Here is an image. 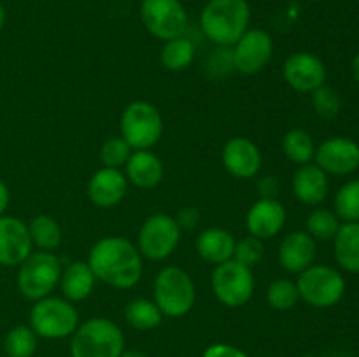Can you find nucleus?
<instances>
[{"label": "nucleus", "mask_w": 359, "mask_h": 357, "mask_svg": "<svg viewBox=\"0 0 359 357\" xmlns=\"http://www.w3.org/2000/svg\"><path fill=\"white\" fill-rule=\"evenodd\" d=\"M88 265L100 282L114 289H132L142 279L144 262L137 245L123 237H105L91 247Z\"/></svg>", "instance_id": "obj_1"}, {"label": "nucleus", "mask_w": 359, "mask_h": 357, "mask_svg": "<svg viewBox=\"0 0 359 357\" xmlns=\"http://www.w3.org/2000/svg\"><path fill=\"white\" fill-rule=\"evenodd\" d=\"M249 21L248 0H209L200 14L203 35L219 48H231L249 30Z\"/></svg>", "instance_id": "obj_2"}, {"label": "nucleus", "mask_w": 359, "mask_h": 357, "mask_svg": "<svg viewBox=\"0 0 359 357\" xmlns=\"http://www.w3.org/2000/svg\"><path fill=\"white\" fill-rule=\"evenodd\" d=\"M70 338V357H119L125 352L121 328L105 317L88 318Z\"/></svg>", "instance_id": "obj_3"}, {"label": "nucleus", "mask_w": 359, "mask_h": 357, "mask_svg": "<svg viewBox=\"0 0 359 357\" xmlns=\"http://www.w3.org/2000/svg\"><path fill=\"white\" fill-rule=\"evenodd\" d=\"M154 303L163 317H184L196 301V287L188 272L179 266H165L154 279Z\"/></svg>", "instance_id": "obj_4"}, {"label": "nucleus", "mask_w": 359, "mask_h": 357, "mask_svg": "<svg viewBox=\"0 0 359 357\" xmlns=\"http://www.w3.org/2000/svg\"><path fill=\"white\" fill-rule=\"evenodd\" d=\"M62 272V261L55 252L32 251V254L18 266V290L30 301L51 296L60 284Z\"/></svg>", "instance_id": "obj_5"}, {"label": "nucleus", "mask_w": 359, "mask_h": 357, "mask_svg": "<svg viewBox=\"0 0 359 357\" xmlns=\"http://www.w3.org/2000/svg\"><path fill=\"white\" fill-rule=\"evenodd\" d=\"M30 326L39 338L63 340L74 335L79 326V314L74 303L65 298L46 296L34 301L30 310Z\"/></svg>", "instance_id": "obj_6"}, {"label": "nucleus", "mask_w": 359, "mask_h": 357, "mask_svg": "<svg viewBox=\"0 0 359 357\" xmlns=\"http://www.w3.org/2000/svg\"><path fill=\"white\" fill-rule=\"evenodd\" d=\"M119 132L133 150L151 149L163 135L161 112L149 102H132L123 111L119 119Z\"/></svg>", "instance_id": "obj_7"}, {"label": "nucleus", "mask_w": 359, "mask_h": 357, "mask_svg": "<svg viewBox=\"0 0 359 357\" xmlns=\"http://www.w3.org/2000/svg\"><path fill=\"white\" fill-rule=\"evenodd\" d=\"M300 300L312 308H332L346 294V279L339 270L326 265H312L297 280Z\"/></svg>", "instance_id": "obj_8"}, {"label": "nucleus", "mask_w": 359, "mask_h": 357, "mask_svg": "<svg viewBox=\"0 0 359 357\" xmlns=\"http://www.w3.org/2000/svg\"><path fill=\"white\" fill-rule=\"evenodd\" d=\"M210 286L214 296L221 304L228 308H238L248 304L255 294V275L251 268L230 259L214 268Z\"/></svg>", "instance_id": "obj_9"}, {"label": "nucleus", "mask_w": 359, "mask_h": 357, "mask_svg": "<svg viewBox=\"0 0 359 357\" xmlns=\"http://www.w3.org/2000/svg\"><path fill=\"white\" fill-rule=\"evenodd\" d=\"M181 241V227L168 214H153L142 223L137 238L140 255L153 261L170 258Z\"/></svg>", "instance_id": "obj_10"}, {"label": "nucleus", "mask_w": 359, "mask_h": 357, "mask_svg": "<svg viewBox=\"0 0 359 357\" xmlns=\"http://www.w3.org/2000/svg\"><path fill=\"white\" fill-rule=\"evenodd\" d=\"M140 20L151 35L163 42L182 37L188 30V13L181 0H142Z\"/></svg>", "instance_id": "obj_11"}, {"label": "nucleus", "mask_w": 359, "mask_h": 357, "mask_svg": "<svg viewBox=\"0 0 359 357\" xmlns=\"http://www.w3.org/2000/svg\"><path fill=\"white\" fill-rule=\"evenodd\" d=\"M273 55V41L269 31L262 28H249L233 46V69L244 76L262 72Z\"/></svg>", "instance_id": "obj_12"}, {"label": "nucleus", "mask_w": 359, "mask_h": 357, "mask_svg": "<svg viewBox=\"0 0 359 357\" xmlns=\"http://www.w3.org/2000/svg\"><path fill=\"white\" fill-rule=\"evenodd\" d=\"M314 163L328 175H349L359 168V144L347 136H332L316 147Z\"/></svg>", "instance_id": "obj_13"}, {"label": "nucleus", "mask_w": 359, "mask_h": 357, "mask_svg": "<svg viewBox=\"0 0 359 357\" xmlns=\"http://www.w3.org/2000/svg\"><path fill=\"white\" fill-rule=\"evenodd\" d=\"M283 76L287 86L300 93H312L326 83V66L316 55L298 51L287 56L283 65Z\"/></svg>", "instance_id": "obj_14"}, {"label": "nucleus", "mask_w": 359, "mask_h": 357, "mask_svg": "<svg viewBox=\"0 0 359 357\" xmlns=\"http://www.w3.org/2000/svg\"><path fill=\"white\" fill-rule=\"evenodd\" d=\"M28 226L14 216L0 217V266H20L32 254Z\"/></svg>", "instance_id": "obj_15"}, {"label": "nucleus", "mask_w": 359, "mask_h": 357, "mask_svg": "<svg viewBox=\"0 0 359 357\" xmlns=\"http://www.w3.org/2000/svg\"><path fill=\"white\" fill-rule=\"evenodd\" d=\"M224 168L235 178H252L259 174L263 164L262 150L252 140L245 136H233L228 140L221 153Z\"/></svg>", "instance_id": "obj_16"}, {"label": "nucleus", "mask_w": 359, "mask_h": 357, "mask_svg": "<svg viewBox=\"0 0 359 357\" xmlns=\"http://www.w3.org/2000/svg\"><path fill=\"white\" fill-rule=\"evenodd\" d=\"M286 224V209L277 198H259L252 203L245 216L249 234L259 240H270L283 231Z\"/></svg>", "instance_id": "obj_17"}, {"label": "nucleus", "mask_w": 359, "mask_h": 357, "mask_svg": "<svg viewBox=\"0 0 359 357\" xmlns=\"http://www.w3.org/2000/svg\"><path fill=\"white\" fill-rule=\"evenodd\" d=\"M128 191V178L119 168H100L88 182V198L100 209H114Z\"/></svg>", "instance_id": "obj_18"}, {"label": "nucleus", "mask_w": 359, "mask_h": 357, "mask_svg": "<svg viewBox=\"0 0 359 357\" xmlns=\"http://www.w3.org/2000/svg\"><path fill=\"white\" fill-rule=\"evenodd\" d=\"M318 244L307 231L286 234L279 245V262L287 273H302L316 262Z\"/></svg>", "instance_id": "obj_19"}, {"label": "nucleus", "mask_w": 359, "mask_h": 357, "mask_svg": "<svg viewBox=\"0 0 359 357\" xmlns=\"http://www.w3.org/2000/svg\"><path fill=\"white\" fill-rule=\"evenodd\" d=\"M293 192L304 205H321L330 191V178L326 172L316 163L300 164L293 175Z\"/></svg>", "instance_id": "obj_20"}, {"label": "nucleus", "mask_w": 359, "mask_h": 357, "mask_svg": "<svg viewBox=\"0 0 359 357\" xmlns=\"http://www.w3.org/2000/svg\"><path fill=\"white\" fill-rule=\"evenodd\" d=\"M125 175L130 184L140 189H153L163 181L165 167L160 158L149 149L133 150L125 164Z\"/></svg>", "instance_id": "obj_21"}, {"label": "nucleus", "mask_w": 359, "mask_h": 357, "mask_svg": "<svg viewBox=\"0 0 359 357\" xmlns=\"http://www.w3.org/2000/svg\"><path fill=\"white\" fill-rule=\"evenodd\" d=\"M233 234L223 227H207L196 237V252L209 265H221L233 259L235 251Z\"/></svg>", "instance_id": "obj_22"}, {"label": "nucleus", "mask_w": 359, "mask_h": 357, "mask_svg": "<svg viewBox=\"0 0 359 357\" xmlns=\"http://www.w3.org/2000/svg\"><path fill=\"white\" fill-rule=\"evenodd\" d=\"M95 284H97V276L88 261H74L67 268H63L58 286L65 300H69L70 303H79L91 296Z\"/></svg>", "instance_id": "obj_23"}, {"label": "nucleus", "mask_w": 359, "mask_h": 357, "mask_svg": "<svg viewBox=\"0 0 359 357\" xmlns=\"http://www.w3.org/2000/svg\"><path fill=\"white\" fill-rule=\"evenodd\" d=\"M333 254L340 268L359 273V223H342L333 238Z\"/></svg>", "instance_id": "obj_24"}, {"label": "nucleus", "mask_w": 359, "mask_h": 357, "mask_svg": "<svg viewBox=\"0 0 359 357\" xmlns=\"http://www.w3.org/2000/svg\"><path fill=\"white\" fill-rule=\"evenodd\" d=\"M28 226V233H30V240L34 247L39 251L55 252V248L60 247L62 244V227H60L58 220L48 214H39L35 216Z\"/></svg>", "instance_id": "obj_25"}, {"label": "nucleus", "mask_w": 359, "mask_h": 357, "mask_svg": "<svg viewBox=\"0 0 359 357\" xmlns=\"http://www.w3.org/2000/svg\"><path fill=\"white\" fill-rule=\"evenodd\" d=\"M195 44L186 35L170 38V41H165L163 48H161L160 62L170 72H181L191 65L195 59Z\"/></svg>", "instance_id": "obj_26"}, {"label": "nucleus", "mask_w": 359, "mask_h": 357, "mask_svg": "<svg viewBox=\"0 0 359 357\" xmlns=\"http://www.w3.org/2000/svg\"><path fill=\"white\" fill-rule=\"evenodd\" d=\"M125 318L137 331H151L158 328L163 321V314L153 300L147 298H137L130 301L125 308Z\"/></svg>", "instance_id": "obj_27"}, {"label": "nucleus", "mask_w": 359, "mask_h": 357, "mask_svg": "<svg viewBox=\"0 0 359 357\" xmlns=\"http://www.w3.org/2000/svg\"><path fill=\"white\" fill-rule=\"evenodd\" d=\"M283 150L290 161L297 164H307L314 161L316 144L305 130L293 128L284 135Z\"/></svg>", "instance_id": "obj_28"}, {"label": "nucleus", "mask_w": 359, "mask_h": 357, "mask_svg": "<svg viewBox=\"0 0 359 357\" xmlns=\"http://www.w3.org/2000/svg\"><path fill=\"white\" fill-rule=\"evenodd\" d=\"M39 336L30 326H14L4 338V352L7 357H34L37 352Z\"/></svg>", "instance_id": "obj_29"}, {"label": "nucleus", "mask_w": 359, "mask_h": 357, "mask_svg": "<svg viewBox=\"0 0 359 357\" xmlns=\"http://www.w3.org/2000/svg\"><path fill=\"white\" fill-rule=\"evenodd\" d=\"M340 226H342V220L339 219V216L333 210L328 209H314L309 214L307 220H305V231L316 241L333 240Z\"/></svg>", "instance_id": "obj_30"}, {"label": "nucleus", "mask_w": 359, "mask_h": 357, "mask_svg": "<svg viewBox=\"0 0 359 357\" xmlns=\"http://www.w3.org/2000/svg\"><path fill=\"white\" fill-rule=\"evenodd\" d=\"M344 223H359V178L346 182L335 195V210Z\"/></svg>", "instance_id": "obj_31"}, {"label": "nucleus", "mask_w": 359, "mask_h": 357, "mask_svg": "<svg viewBox=\"0 0 359 357\" xmlns=\"http://www.w3.org/2000/svg\"><path fill=\"white\" fill-rule=\"evenodd\" d=\"M266 301L273 310L286 312L294 308L300 301L297 282L290 279H276L266 289Z\"/></svg>", "instance_id": "obj_32"}, {"label": "nucleus", "mask_w": 359, "mask_h": 357, "mask_svg": "<svg viewBox=\"0 0 359 357\" xmlns=\"http://www.w3.org/2000/svg\"><path fill=\"white\" fill-rule=\"evenodd\" d=\"M133 149L128 146L121 135L112 136V139L105 140L104 146L100 149V161L104 167L107 168H119L121 170L126 164V161L132 156Z\"/></svg>", "instance_id": "obj_33"}, {"label": "nucleus", "mask_w": 359, "mask_h": 357, "mask_svg": "<svg viewBox=\"0 0 359 357\" xmlns=\"http://www.w3.org/2000/svg\"><path fill=\"white\" fill-rule=\"evenodd\" d=\"M312 107L318 115L332 119L339 115L340 108H342V100H340V94L337 93V90L323 84L321 88L312 91Z\"/></svg>", "instance_id": "obj_34"}, {"label": "nucleus", "mask_w": 359, "mask_h": 357, "mask_svg": "<svg viewBox=\"0 0 359 357\" xmlns=\"http://www.w3.org/2000/svg\"><path fill=\"white\" fill-rule=\"evenodd\" d=\"M263 255H265V247H263V240H259V238L248 234L242 240L235 241L233 259L241 265L252 268L262 261Z\"/></svg>", "instance_id": "obj_35"}, {"label": "nucleus", "mask_w": 359, "mask_h": 357, "mask_svg": "<svg viewBox=\"0 0 359 357\" xmlns=\"http://www.w3.org/2000/svg\"><path fill=\"white\" fill-rule=\"evenodd\" d=\"M202 357H249V354L230 343H214L203 350Z\"/></svg>", "instance_id": "obj_36"}, {"label": "nucleus", "mask_w": 359, "mask_h": 357, "mask_svg": "<svg viewBox=\"0 0 359 357\" xmlns=\"http://www.w3.org/2000/svg\"><path fill=\"white\" fill-rule=\"evenodd\" d=\"M177 226L182 230H193L196 227L200 220V210L196 206H182L177 214L174 216Z\"/></svg>", "instance_id": "obj_37"}, {"label": "nucleus", "mask_w": 359, "mask_h": 357, "mask_svg": "<svg viewBox=\"0 0 359 357\" xmlns=\"http://www.w3.org/2000/svg\"><path fill=\"white\" fill-rule=\"evenodd\" d=\"M279 189L277 182L273 181V177H263L258 182V191L262 195V198H276V192Z\"/></svg>", "instance_id": "obj_38"}, {"label": "nucleus", "mask_w": 359, "mask_h": 357, "mask_svg": "<svg viewBox=\"0 0 359 357\" xmlns=\"http://www.w3.org/2000/svg\"><path fill=\"white\" fill-rule=\"evenodd\" d=\"M9 202H11L9 188H7L6 182L0 181V217L6 216V210L7 206H9Z\"/></svg>", "instance_id": "obj_39"}, {"label": "nucleus", "mask_w": 359, "mask_h": 357, "mask_svg": "<svg viewBox=\"0 0 359 357\" xmlns=\"http://www.w3.org/2000/svg\"><path fill=\"white\" fill-rule=\"evenodd\" d=\"M351 70H353L354 79H356V83L359 84V52L353 58V63H351Z\"/></svg>", "instance_id": "obj_40"}, {"label": "nucleus", "mask_w": 359, "mask_h": 357, "mask_svg": "<svg viewBox=\"0 0 359 357\" xmlns=\"http://www.w3.org/2000/svg\"><path fill=\"white\" fill-rule=\"evenodd\" d=\"M119 357H149L146 352H140V350H126Z\"/></svg>", "instance_id": "obj_41"}, {"label": "nucleus", "mask_w": 359, "mask_h": 357, "mask_svg": "<svg viewBox=\"0 0 359 357\" xmlns=\"http://www.w3.org/2000/svg\"><path fill=\"white\" fill-rule=\"evenodd\" d=\"M4 23H6V9L0 6V30L4 28Z\"/></svg>", "instance_id": "obj_42"}]
</instances>
